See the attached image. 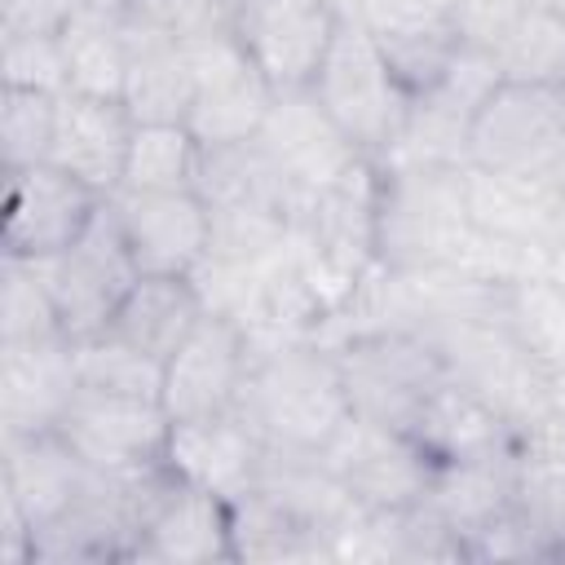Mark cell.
<instances>
[{"instance_id":"d4e9b609","label":"cell","mask_w":565,"mask_h":565,"mask_svg":"<svg viewBox=\"0 0 565 565\" xmlns=\"http://www.w3.org/2000/svg\"><path fill=\"white\" fill-rule=\"evenodd\" d=\"M490 53L503 79L565 84V9L521 0V9L512 13Z\"/></svg>"},{"instance_id":"603a6c76","label":"cell","mask_w":565,"mask_h":565,"mask_svg":"<svg viewBox=\"0 0 565 565\" xmlns=\"http://www.w3.org/2000/svg\"><path fill=\"white\" fill-rule=\"evenodd\" d=\"M516 477H521V450L437 463L424 503L463 539L468 552V539L516 503Z\"/></svg>"},{"instance_id":"30bf717a","label":"cell","mask_w":565,"mask_h":565,"mask_svg":"<svg viewBox=\"0 0 565 565\" xmlns=\"http://www.w3.org/2000/svg\"><path fill=\"white\" fill-rule=\"evenodd\" d=\"M53 428L88 468L128 472V468H146L163 459L172 419L163 402H150V397L75 388V397L66 402Z\"/></svg>"},{"instance_id":"ffe728a7","label":"cell","mask_w":565,"mask_h":565,"mask_svg":"<svg viewBox=\"0 0 565 565\" xmlns=\"http://www.w3.org/2000/svg\"><path fill=\"white\" fill-rule=\"evenodd\" d=\"M88 477L93 468L57 437V428L4 437V503L26 516L31 534L62 516L79 499Z\"/></svg>"},{"instance_id":"836d02e7","label":"cell","mask_w":565,"mask_h":565,"mask_svg":"<svg viewBox=\"0 0 565 565\" xmlns=\"http://www.w3.org/2000/svg\"><path fill=\"white\" fill-rule=\"evenodd\" d=\"M543 274H547L556 287H565V238H556V247H547V265H543Z\"/></svg>"},{"instance_id":"4316f807","label":"cell","mask_w":565,"mask_h":565,"mask_svg":"<svg viewBox=\"0 0 565 565\" xmlns=\"http://www.w3.org/2000/svg\"><path fill=\"white\" fill-rule=\"evenodd\" d=\"M230 539H234V561H313L331 556L327 539L282 508H274L265 494L247 490L243 499L230 503Z\"/></svg>"},{"instance_id":"7a4b0ae2","label":"cell","mask_w":565,"mask_h":565,"mask_svg":"<svg viewBox=\"0 0 565 565\" xmlns=\"http://www.w3.org/2000/svg\"><path fill=\"white\" fill-rule=\"evenodd\" d=\"M234 406L252 419L265 446L318 450L349 415V393L335 349L291 340L269 353H252Z\"/></svg>"},{"instance_id":"d6a6232c","label":"cell","mask_w":565,"mask_h":565,"mask_svg":"<svg viewBox=\"0 0 565 565\" xmlns=\"http://www.w3.org/2000/svg\"><path fill=\"white\" fill-rule=\"evenodd\" d=\"M455 4L459 0H362L358 18L375 40H397V35L455 26Z\"/></svg>"},{"instance_id":"6da1fadb","label":"cell","mask_w":565,"mask_h":565,"mask_svg":"<svg viewBox=\"0 0 565 565\" xmlns=\"http://www.w3.org/2000/svg\"><path fill=\"white\" fill-rule=\"evenodd\" d=\"M375 260L388 274L450 265L472 238L463 163H375Z\"/></svg>"},{"instance_id":"5b68a950","label":"cell","mask_w":565,"mask_h":565,"mask_svg":"<svg viewBox=\"0 0 565 565\" xmlns=\"http://www.w3.org/2000/svg\"><path fill=\"white\" fill-rule=\"evenodd\" d=\"M468 168L565 181V102L561 84L499 79L468 124Z\"/></svg>"},{"instance_id":"cb8c5ba5","label":"cell","mask_w":565,"mask_h":565,"mask_svg":"<svg viewBox=\"0 0 565 565\" xmlns=\"http://www.w3.org/2000/svg\"><path fill=\"white\" fill-rule=\"evenodd\" d=\"M468 216L472 230L508 243H539L561 221V181L539 177H508L463 163Z\"/></svg>"},{"instance_id":"83f0119b","label":"cell","mask_w":565,"mask_h":565,"mask_svg":"<svg viewBox=\"0 0 565 565\" xmlns=\"http://www.w3.org/2000/svg\"><path fill=\"white\" fill-rule=\"evenodd\" d=\"M199 141L185 124H137L119 190L159 194V190H194L199 177Z\"/></svg>"},{"instance_id":"1f68e13d","label":"cell","mask_w":565,"mask_h":565,"mask_svg":"<svg viewBox=\"0 0 565 565\" xmlns=\"http://www.w3.org/2000/svg\"><path fill=\"white\" fill-rule=\"evenodd\" d=\"M4 84L40 88V93H71L66 53L57 31H4Z\"/></svg>"},{"instance_id":"44dd1931","label":"cell","mask_w":565,"mask_h":565,"mask_svg":"<svg viewBox=\"0 0 565 565\" xmlns=\"http://www.w3.org/2000/svg\"><path fill=\"white\" fill-rule=\"evenodd\" d=\"M137 561H159V565H203V561H234V539H230V499L177 481L150 521L141 525Z\"/></svg>"},{"instance_id":"d6986e66","label":"cell","mask_w":565,"mask_h":565,"mask_svg":"<svg viewBox=\"0 0 565 565\" xmlns=\"http://www.w3.org/2000/svg\"><path fill=\"white\" fill-rule=\"evenodd\" d=\"M75 344L66 335L44 344H0V411L4 437L13 433H44L62 419L66 402L75 397Z\"/></svg>"},{"instance_id":"e575fe53","label":"cell","mask_w":565,"mask_h":565,"mask_svg":"<svg viewBox=\"0 0 565 565\" xmlns=\"http://www.w3.org/2000/svg\"><path fill=\"white\" fill-rule=\"evenodd\" d=\"M561 102H565V84H561Z\"/></svg>"},{"instance_id":"ba28073f","label":"cell","mask_w":565,"mask_h":565,"mask_svg":"<svg viewBox=\"0 0 565 565\" xmlns=\"http://www.w3.org/2000/svg\"><path fill=\"white\" fill-rule=\"evenodd\" d=\"M340 18L335 0H234L230 31L274 93H300L313 84Z\"/></svg>"},{"instance_id":"9a60e30c","label":"cell","mask_w":565,"mask_h":565,"mask_svg":"<svg viewBox=\"0 0 565 565\" xmlns=\"http://www.w3.org/2000/svg\"><path fill=\"white\" fill-rule=\"evenodd\" d=\"M137 119L119 97H88V93H62L57 97V124L49 163L110 199L124 181L128 146H132Z\"/></svg>"},{"instance_id":"f1b7e54d","label":"cell","mask_w":565,"mask_h":565,"mask_svg":"<svg viewBox=\"0 0 565 565\" xmlns=\"http://www.w3.org/2000/svg\"><path fill=\"white\" fill-rule=\"evenodd\" d=\"M75 375H79V388H97V393H124V397H150V402H159L163 393V362L106 331L75 340Z\"/></svg>"},{"instance_id":"4dcf8cb0","label":"cell","mask_w":565,"mask_h":565,"mask_svg":"<svg viewBox=\"0 0 565 565\" xmlns=\"http://www.w3.org/2000/svg\"><path fill=\"white\" fill-rule=\"evenodd\" d=\"M62 322L57 309L35 278V269L18 256H4V287H0V344H44L57 340Z\"/></svg>"},{"instance_id":"7c38bea8","label":"cell","mask_w":565,"mask_h":565,"mask_svg":"<svg viewBox=\"0 0 565 565\" xmlns=\"http://www.w3.org/2000/svg\"><path fill=\"white\" fill-rule=\"evenodd\" d=\"M4 194V256L40 260L66 252L102 207V194L53 163L13 168Z\"/></svg>"},{"instance_id":"277c9868","label":"cell","mask_w":565,"mask_h":565,"mask_svg":"<svg viewBox=\"0 0 565 565\" xmlns=\"http://www.w3.org/2000/svg\"><path fill=\"white\" fill-rule=\"evenodd\" d=\"M349 411L406 433L419 402L450 380L441 344L424 327H366L335 349Z\"/></svg>"},{"instance_id":"9c48e42d","label":"cell","mask_w":565,"mask_h":565,"mask_svg":"<svg viewBox=\"0 0 565 565\" xmlns=\"http://www.w3.org/2000/svg\"><path fill=\"white\" fill-rule=\"evenodd\" d=\"M318 450L340 472V481L353 490V499L380 512L415 508L428 494V481L437 472V463L406 433L362 419L353 411L340 419V428Z\"/></svg>"},{"instance_id":"7402d4cb","label":"cell","mask_w":565,"mask_h":565,"mask_svg":"<svg viewBox=\"0 0 565 565\" xmlns=\"http://www.w3.org/2000/svg\"><path fill=\"white\" fill-rule=\"evenodd\" d=\"M203 313H207V300L190 274H137V282L115 305L106 335L168 362L181 349V340L199 327Z\"/></svg>"},{"instance_id":"2e32d148","label":"cell","mask_w":565,"mask_h":565,"mask_svg":"<svg viewBox=\"0 0 565 565\" xmlns=\"http://www.w3.org/2000/svg\"><path fill=\"white\" fill-rule=\"evenodd\" d=\"M406 437L433 463H459V459H481V455H503L525 446V433L459 375L441 380L419 402L415 419L406 424Z\"/></svg>"},{"instance_id":"484cf974","label":"cell","mask_w":565,"mask_h":565,"mask_svg":"<svg viewBox=\"0 0 565 565\" xmlns=\"http://www.w3.org/2000/svg\"><path fill=\"white\" fill-rule=\"evenodd\" d=\"M499 322L547 375L565 371V287L547 274L508 282L499 291Z\"/></svg>"},{"instance_id":"f546056e","label":"cell","mask_w":565,"mask_h":565,"mask_svg":"<svg viewBox=\"0 0 565 565\" xmlns=\"http://www.w3.org/2000/svg\"><path fill=\"white\" fill-rule=\"evenodd\" d=\"M53 124H57V97H53V93L4 84V102H0V150H4V172H13V168H31V163H49Z\"/></svg>"},{"instance_id":"ac0fdd59","label":"cell","mask_w":565,"mask_h":565,"mask_svg":"<svg viewBox=\"0 0 565 565\" xmlns=\"http://www.w3.org/2000/svg\"><path fill=\"white\" fill-rule=\"evenodd\" d=\"M119 102L137 124H185L194 102V66L185 40L128 9V71Z\"/></svg>"},{"instance_id":"e0dca14e","label":"cell","mask_w":565,"mask_h":565,"mask_svg":"<svg viewBox=\"0 0 565 565\" xmlns=\"http://www.w3.org/2000/svg\"><path fill=\"white\" fill-rule=\"evenodd\" d=\"M265 455V437L252 428V419L234 406L225 415H207V419H181L168 428V468L190 481L203 486L221 499H243L256 486V468Z\"/></svg>"},{"instance_id":"5bb4252c","label":"cell","mask_w":565,"mask_h":565,"mask_svg":"<svg viewBox=\"0 0 565 565\" xmlns=\"http://www.w3.org/2000/svg\"><path fill=\"white\" fill-rule=\"evenodd\" d=\"M110 203L141 274H194L203 265L212 221L199 190H115Z\"/></svg>"},{"instance_id":"8fae6325","label":"cell","mask_w":565,"mask_h":565,"mask_svg":"<svg viewBox=\"0 0 565 565\" xmlns=\"http://www.w3.org/2000/svg\"><path fill=\"white\" fill-rule=\"evenodd\" d=\"M247 366H252V349L243 322L221 309H207L199 327L181 340V349L163 362L159 402L168 419L181 424V419H207L234 411Z\"/></svg>"},{"instance_id":"3957f363","label":"cell","mask_w":565,"mask_h":565,"mask_svg":"<svg viewBox=\"0 0 565 565\" xmlns=\"http://www.w3.org/2000/svg\"><path fill=\"white\" fill-rule=\"evenodd\" d=\"M309 88L318 106L335 119V128L362 150V159L380 163L393 154V146L402 141L406 115H411V97L388 71L375 35L366 31L358 13L340 18L335 40Z\"/></svg>"},{"instance_id":"52a82bcc","label":"cell","mask_w":565,"mask_h":565,"mask_svg":"<svg viewBox=\"0 0 565 565\" xmlns=\"http://www.w3.org/2000/svg\"><path fill=\"white\" fill-rule=\"evenodd\" d=\"M181 40L194 66V102L185 115V128L194 132V141L230 146V141L256 137L278 93L269 88L260 66L247 57L243 40L230 26L181 35Z\"/></svg>"},{"instance_id":"8992f818","label":"cell","mask_w":565,"mask_h":565,"mask_svg":"<svg viewBox=\"0 0 565 565\" xmlns=\"http://www.w3.org/2000/svg\"><path fill=\"white\" fill-rule=\"evenodd\" d=\"M26 265L44 282V291H49V300L57 309L62 335L71 344L106 331L115 305L124 300V291L141 274L132 252H128V238L119 230V216H115L110 199H102L97 216L88 221V230L66 252L40 256V260H26Z\"/></svg>"},{"instance_id":"4fadbf2b","label":"cell","mask_w":565,"mask_h":565,"mask_svg":"<svg viewBox=\"0 0 565 565\" xmlns=\"http://www.w3.org/2000/svg\"><path fill=\"white\" fill-rule=\"evenodd\" d=\"M256 137H260V146L269 150V159L282 168V177L296 185V194L305 203L313 194L340 185L358 163H366L362 150L318 106L313 88L278 93Z\"/></svg>"}]
</instances>
